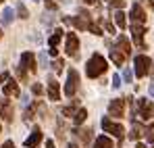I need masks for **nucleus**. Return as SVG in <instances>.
<instances>
[{"label":"nucleus","instance_id":"1a4fd4ad","mask_svg":"<svg viewBox=\"0 0 154 148\" xmlns=\"http://www.w3.org/2000/svg\"><path fill=\"white\" fill-rule=\"evenodd\" d=\"M21 67L27 69V71H38V65H35V54L33 52H23L21 54Z\"/></svg>","mask_w":154,"mask_h":148},{"label":"nucleus","instance_id":"72a5a7b5","mask_svg":"<svg viewBox=\"0 0 154 148\" xmlns=\"http://www.w3.org/2000/svg\"><path fill=\"white\" fill-rule=\"evenodd\" d=\"M8 81V73L4 71V73H0V83H6Z\"/></svg>","mask_w":154,"mask_h":148},{"label":"nucleus","instance_id":"ddd939ff","mask_svg":"<svg viewBox=\"0 0 154 148\" xmlns=\"http://www.w3.org/2000/svg\"><path fill=\"white\" fill-rule=\"evenodd\" d=\"M48 98L50 100H58L60 98V86H58V81L50 77L48 79Z\"/></svg>","mask_w":154,"mask_h":148},{"label":"nucleus","instance_id":"7c9ffc66","mask_svg":"<svg viewBox=\"0 0 154 148\" xmlns=\"http://www.w3.org/2000/svg\"><path fill=\"white\" fill-rule=\"evenodd\" d=\"M123 79H125L127 83H131V79H133V73H131L129 69H123Z\"/></svg>","mask_w":154,"mask_h":148},{"label":"nucleus","instance_id":"c85d7f7f","mask_svg":"<svg viewBox=\"0 0 154 148\" xmlns=\"http://www.w3.org/2000/svg\"><path fill=\"white\" fill-rule=\"evenodd\" d=\"M31 92H33V94H35V96H40V94H42V92H44V88H42V86H40V83H33V86H31Z\"/></svg>","mask_w":154,"mask_h":148},{"label":"nucleus","instance_id":"5701e85b","mask_svg":"<svg viewBox=\"0 0 154 148\" xmlns=\"http://www.w3.org/2000/svg\"><path fill=\"white\" fill-rule=\"evenodd\" d=\"M142 134H144V127H142L140 123H135V121H133V127H131V134H129V138H131V140H137Z\"/></svg>","mask_w":154,"mask_h":148},{"label":"nucleus","instance_id":"f704fd0d","mask_svg":"<svg viewBox=\"0 0 154 148\" xmlns=\"http://www.w3.org/2000/svg\"><path fill=\"white\" fill-rule=\"evenodd\" d=\"M2 148H15V144H13V142H11V140H6V142H4V144H2Z\"/></svg>","mask_w":154,"mask_h":148},{"label":"nucleus","instance_id":"423d86ee","mask_svg":"<svg viewBox=\"0 0 154 148\" xmlns=\"http://www.w3.org/2000/svg\"><path fill=\"white\" fill-rule=\"evenodd\" d=\"M65 50H67V54H69V56H73V58L79 54V38H77V33H73V31H69V33H67Z\"/></svg>","mask_w":154,"mask_h":148},{"label":"nucleus","instance_id":"a211bd4d","mask_svg":"<svg viewBox=\"0 0 154 148\" xmlns=\"http://www.w3.org/2000/svg\"><path fill=\"white\" fill-rule=\"evenodd\" d=\"M110 58H112V63H115V65H119V67L125 63V54H123L119 48H110Z\"/></svg>","mask_w":154,"mask_h":148},{"label":"nucleus","instance_id":"4be33fe9","mask_svg":"<svg viewBox=\"0 0 154 148\" xmlns=\"http://www.w3.org/2000/svg\"><path fill=\"white\" fill-rule=\"evenodd\" d=\"M85 119H88V111H85V109H79L75 115H73V123L75 125H81Z\"/></svg>","mask_w":154,"mask_h":148},{"label":"nucleus","instance_id":"f03ea898","mask_svg":"<svg viewBox=\"0 0 154 148\" xmlns=\"http://www.w3.org/2000/svg\"><path fill=\"white\" fill-rule=\"evenodd\" d=\"M104 131H108V134H112V136H117L119 140L123 138V134H125V129H123V125L117 123V121H112V117H102V121H100Z\"/></svg>","mask_w":154,"mask_h":148},{"label":"nucleus","instance_id":"4c0bfd02","mask_svg":"<svg viewBox=\"0 0 154 148\" xmlns=\"http://www.w3.org/2000/svg\"><path fill=\"white\" fill-rule=\"evenodd\" d=\"M46 148H54V142L52 140H46Z\"/></svg>","mask_w":154,"mask_h":148},{"label":"nucleus","instance_id":"aec40b11","mask_svg":"<svg viewBox=\"0 0 154 148\" xmlns=\"http://www.w3.org/2000/svg\"><path fill=\"white\" fill-rule=\"evenodd\" d=\"M60 40H63V29H54V33H52L50 38H48V44H50V48H56Z\"/></svg>","mask_w":154,"mask_h":148},{"label":"nucleus","instance_id":"393cba45","mask_svg":"<svg viewBox=\"0 0 154 148\" xmlns=\"http://www.w3.org/2000/svg\"><path fill=\"white\" fill-rule=\"evenodd\" d=\"M17 13H19V17H21V19H27V17H29V13H27V8L23 6V4H21V2L17 4Z\"/></svg>","mask_w":154,"mask_h":148},{"label":"nucleus","instance_id":"473e14b6","mask_svg":"<svg viewBox=\"0 0 154 148\" xmlns=\"http://www.w3.org/2000/svg\"><path fill=\"white\" fill-rule=\"evenodd\" d=\"M46 63H48V61H46V54H40V67H48Z\"/></svg>","mask_w":154,"mask_h":148},{"label":"nucleus","instance_id":"79ce46f5","mask_svg":"<svg viewBox=\"0 0 154 148\" xmlns=\"http://www.w3.org/2000/svg\"><path fill=\"white\" fill-rule=\"evenodd\" d=\"M0 38H2V31H0Z\"/></svg>","mask_w":154,"mask_h":148},{"label":"nucleus","instance_id":"20e7f679","mask_svg":"<svg viewBox=\"0 0 154 148\" xmlns=\"http://www.w3.org/2000/svg\"><path fill=\"white\" fill-rule=\"evenodd\" d=\"M150 65H152V61H150L146 54L135 56V75H137V77H146L148 71H150Z\"/></svg>","mask_w":154,"mask_h":148},{"label":"nucleus","instance_id":"2eb2a0df","mask_svg":"<svg viewBox=\"0 0 154 148\" xmlns=\"http://www.w3.org/2000/svg\"><path fill=\"white\" fill-rule=\"evenodd\" d=\"M65 23L73 25L77 29H90V19L83 21V19H79V17H65Z\"/></svg>","mask_w":154,"mask_h":148},{"label":"nucleus","instance_id":"c756f323","mask_svg":"<svg viewBox=\"0 0 154 148\" xmlns=\"http://www.w3.org/2000/svg\"><path fill=\"white\" fill-rule=\"evenodd\" d=\"M90 31H92V33H96V36H102V33H104L102 29H100L98 25H94V23H90Z\"/></svg>","mask_w":154,"mask_h":148},{"label":"nucleus","instance_id":"cd10ccee","mask_svg":"<svg viewBox=\"0 0 154 148\" xmlns=\"http://www.w3.org/2000/svg\"><path fill=\"white\" fill-rule=\"evenodd\" d=\"M17 75H19V79H21V81H25V77H27V69H23V67L19 65V67H17Z\"/></svg>","mask_w":154,"mask_h":148},{"label":"nucleus","instance_id":"b1692460","mask_svg":"<svg viewBox=\"0 0 154 148\" xmlns=\"http://www.w3.org/2000/svg\"><path fill=\"white\" fill-rule=\"evenodd\" d=\"M13 19H15L13 8H4V13H2V25H11V23H13Z\"/></svg>","mask_w":154,"mask_h":148},{"label":"nucleus","instance_id":"9d476101","mask_svg":"<svg viewBox=\"0 0 154 148\" xmlns=\"http://www.w3.org/2000/svg\"><path fill=\"white\" fill-rule=\"evenodd\" d=\"M129 17H131V21H133V23H144V21H146V11L142 8V4H137V2H135V4L131 6Z\"/></svg>","mask_w":154,"mask_h":148},{"label":"nucleus","instance_id":"6ab92c4d","mask_svg":"<svg viewBox=\"0 0 154 148\" xmlns=\"http://www.w3.org/2000/svg\"><path fill=\"white\" fill-rule=\"evenodd\" d=\"M115 23H117V27H121V29L127 27V17H125V13H123L121 8L115 11Z\"/></svg>","mask_w":154,"mask_h":148},{"label":"nucleus","instance_id":"e433bc0d","mask_svg":"<svg viewBox=\"0 0 154 148\" xmlns=\"http://www.w3.org/2000/svg\"><path fill=\"white\" fill-rule=\"evenodd\" d=\"M56 52H58L56 48H50V50H48V54H50V56H56Z\"/></svg>","mask_w":154,"mask_h":148},{"label":"nucleus","instance_id":"2f4dec72","mask_svg":"<svg viewBox=\"0 0 154 148\" xmlns=\"http://www.w3.org/2000/svg\"><path fill=\"white\" fill-rule=\"evenodd\" d=\"M119 86H121V75H115V77H112V88L117 90Z\"/></svg>","mask_w":154,"mask_h":148},{"label":"nucleus","instance_id":"412c9836","mask_svg":"<svg viewBox=\"0 0 154 148\" xmlns=\"http://www.w3.org/2000/svg\"><path fill=\"white\" fill-rule=\"evenodd\" d=\"M73 134H75V136H79L85 144L92 140V129H77V127H75V129H73Z\"/></svg>","mask_w":154,"mask_h":148},{"label":"nucleus","instance_id":"a878e982","mask_svg":"<svg viewBox=\"0 0 154 148\" xmlns=\"http://www.w3.org/2000/svg\"><path fill=\"white\" fill-rule=\"evenodd\" d=\"M63 67H65V63H63L60 58H56V61H54V73H60Z\"/></svg>","mask_w":154,"mask_h":148},{"label":"nucleus","instance_id":"c03bdc74","mask_svg":"<svg viewBox=\"0 0 154 148\" xmlns=\"http://www.w3.org/2000/svg\"><path fill=\"white\" fill-rule=\"evenodd\" d=\"M152 6H154V0H152Z\"/></svg>","mask_w":154,"mask_h":148},{"label":"nucleus","instance_id":"bb28decb","mask_svg":"<svg viewBox=\"0 0 154 148\" xmlns=\"http://www.w3.org/2000/svg\"><path fill=\"white\" fill-rule=\"evenodd\" d=\"M108 2H110V6H112L115 11H119V8L125 4V0H108Z\"/></svg>","mask_w":154,"mask_h":148},{"label":"nucleus","instance_id":"58836bf2","mask_svg":"<svg viewBox=\"0 0 154 148\" xmlns=\"http://www.w3.org/2000/svg\"><path fill=\"white\" fill-rule=\"evenodd\" d=\"M69 148H79V146H77V144H69Z\"/></svg>","mask_w":154,"mask_h":148},{"label":"nucleus","instance_id":"6e6552de","mask_svg":"<svg viewBox=\"0 0 154 148\" xmlns=\"http://www.w3.org/2000/svg\"><path fill=\"white\" fill-rule=\"evenodd\" d=\"M131 31H133V42L137 44V48H146V42H144V33H146V29H144V23H133L131 25Z\"/></svg>","mask_w":154,"mask_h":148},{"label":"nucleus","instance_id":"4468645a","mask_svg":"<svg viewBox=\"0 0 154 148\" xmlns=\"http://www.w3.org/2000/svg\"><path fill=\"white\" fill-rule=\"evenodd\" d=\"M0 113H2L4 121H13V109H11V102L6 98H0Z\"/></svg>","mask_w":154,"mask_h":148},{"label":"nucleus","instance_id":"7ed1b4c3","mask_svg":"<svg viewBox=\"0 0 154 148\" xmlns=\"http://www.w3.org/2000/svg\"><path fill=\"white\" fill-rule=\"evenodd\" d=\"M77 86H79V73L75 69H69L67 71V83H65V94L69 98H73L77 92Z\"/></svg>","mask_w":154,"mask_h":148},{"label":"nucleus","instance_id":"f3484780","mask_svg":"<svg viewBox=\"0 0 154 148\" xmlns=\"http://www.w3.org/2000/svg\"><path fill=\"white\" fill-rule=\"evenodd\" d=\"M94 148H112V140L108 136H98L94 140Z\"/></svg>","mask_w":154,"mask_h":148},{"label":"nucleus","instance_id":"c9c22d12","mask_svg":"<svg viewBox=\"0 0 154 148\" xmlns=\"http://www.w3.org/2000/svg\"><path fill=\"white\" fill-rule=\"evenodd\" d=\"M148 92H150V98H154V81L150 83V88H148Z\"/></svg>","mask_w":154,"mask_h":148},{"label":"nucleus","instance_id":"9b49d317","mask_svg":"<svg viewBox=\"0 0 154 148\" xmlns=\"http://www.w3.org/2000/svg\"><path fill=\"white\" fill-rule=\"evenodd\" d=\"M42 138H44V134H42V129L40 127H35L33 131H31V136L25 140V146L27 148H33V146H38L40 142H42Z\"/></svg>","mask_w":154,"mask_h":148},{"label":"nucleus","instance_id":"0eeeda50","mask_svg":"<svg viewBox=\"0 0 154 148\" xmlns=\"http://www.w3.org/2000/svg\"><path fill=\"white\" fill-rule=\"evenodd\" d=\"M108 115L115 117V119H121L125 115V100L123 98H115L108 104Z\"/></svg>","mask_w":154,"mask_h":148},{"label":"nucleus","instance_id":"f8f14e48","mask_svg":"<svg viewBox=\"0 0 154 148\" xmlns=\"http://www.w3.org/2000/svg\"><path fill=\"white\" fill-rule=\"evenodd\" d=\"M2 92H4V96H13V98H17V96L21 94V92H19V86H17V81H15V79H8V81L4 83Z\"/></svg>","mask_w":154,"mask_h":148},{"label":"nucleus","instance_id":"39448f33","mask_svg":"<svg viewBox=\"0 0 154 148\" xmlns=\"http://www.w3.org/2000/svg\"><path fill=\"white\" fill-rule=\"evenodd\" d=\"M137 109H140V117H142L144 121H148V119L154 117V102H150L148 98L137 100Z\"/></svg>","mask_w":154,"mask_h":148},{"label":"nucleus","instance_id":"ea45409f","mask_svg":"<svg viewBox=\"0 0 154 148\" xmlns=\"http://www.w3.org/2000/svg\"><path fill=\"white\" fill-rule=\"evenodd\" d=\"M85 2H88V4H94V2H96V0H85Z\"/></svg>","mask_w":154,"mask_h":148},{"label":"nucleus","instance_id":"f257e3e1","mask_svg":"<svg viewBox=\"0 0 154 148\" xmlns=\"http://www.w3.org/2000/svg\"><path fill=\"white\" fill-rule=\"evenodd\" d=\"M108 69V63H106V58H104L102 54H92V58L88 61V65H85V75L90 77V79H96V77H100Z\"/></svg>","mask_w":154,"mask_h":148},{"label":"nucleus","instance_id":"a18cd8bd","mask_svg":"<svg viewBox=\"0 0 154 148\" xmlns=\"http://www.w3.org/2000/svg\"><path fill=\"white\" fill-rule=\"evenodd\" d=\"M35 2H38V0H35Z\"/></svg>","mask_w":154,"mask_h":148},{"label":"nucleus","instance_id":"a19ab883","mask_svg":"<svg viewBox=\"0 0 154 148\" xmlns=\"http://www.w3.org/2000/svg\"><path fill=\"white\" fill-rule=\"evenodd\" d=\"M135 148H146V146H144V144H137V146H135Z\"/></svg>","mask_w":154,"mask_h":148},{"label":"nucleus","instance_id":"dca6fc26","mask_svg":"<svg viewBox=\"0 0 154 148\" xmlns=\"http://www.w3.org/2000/svg\"><path fill=\"white\" fill-rule=\"evenodd\" d=\"M117 48H121V52H123L125 56L131 54V44H129V40L125 38V36H119V40H117Z\"/></svg>","mask_w":154,"mask_h":148},{"label":"nucleus","instance_id":"37998d69","mask_svg":"<svg viewBox=\"0 0 154 148\" xmlns=\"http://www.w3.org/2000/svg\"><path fill=\"white\" fill-rule=\"evenodd\" d=\"M46 2H52V0H46Z\"/></svg>","mask_w":154,"mask_h":148}]
</instances>
